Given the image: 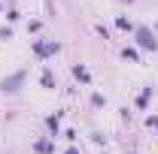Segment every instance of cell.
<instances>
[{"label":"cell","instance_id":"cell-1","mask_svg":"<svg viewBox=\"0 0 158 154\" xmlns=\"http://www.w3.org/2000/svg\"><path fill=\"white\" fill-rule=\"evenodd\" d=\"M137 39H140V45H143V48H155V45H158L155 37H152L146 27H140V30H137Z\"/></svg>","mask_w":158,"mask_h":154}]
</instances>
